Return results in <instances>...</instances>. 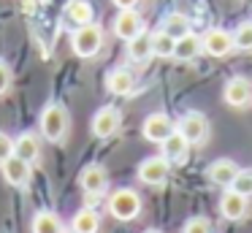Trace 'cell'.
Returning a JSON list of instances; mask_svg holds the SVG:
<instances>
[{
  "mask_svg": "<svg viewBox=\"0 0 252 233\" xmlns=\"http://www.w3.org/2000/svg\"><path fill=\"white\" fill-rule=\"evenodd\" d=\"M68 108L63 103H49V106L41 111V133L46 141H63L68 133Z\"/></svg>",
  "mask_w": 252,
  "mask_h": 233,
  "instance_id": "obj_1",
  "label": "cell"
},
{
  "mask_svg": "<svg viewBox=\"0 0 252 233\" xmlns=\"http://www.w3.org/2000/svg\"><path fill=\"white\" fill-rule=\"evenodd\" d=\"M111 3H114L120 11H125V8H136V3H138V0H111Z\"/></svg>",
  "mask_w": 252,
  "mask_h": 233,
  "instance_id": "obj_30",
  "label": "cell"
},
{
  "mask_svg": "<svg viewBox=\"0 0 252 233\" xmlns=\"http://www.w3.org/2000/svg\"><path fill=\"white\" fill-rule=\"evenodd\" d=\"M220 214L230 222L241 220L247 214V195L236 193V190H225L222 198H220Z\"/></svg>",
  "mask_w": 252,
  "mask_h": 233,
  "instance_id": "obj_13",
  "label": "cell"
},
{
  "mask_svg": "<svg viewBox=\"0 0 252 233\" xmlns=\"http://www.w3.org/2000/svg\"><path fill=\"white\" fill-rule=\"evenodd\" d=\"M147 233H160V231H147Z\"/></svg>",
  "mask_w": 252,
  "mask_h": 233,
  "instance_id": "obj_31",
  "label": "cell"
},
{
  "mask_svg": "<svg viewBox=\"0 0 252 233\" xmlns=\"http://www.w3.org/2000/svg\"><path fill=\"white\" fill-rule=\"evenodd\" d=\"M233 43H236V49L252 52V22H244V25H239V30L233 33Z\"/></svg>",
  "mask_w": 252,
  "mask_h": 233,
  "instance_id": "obj_25",
  "label": "cell"
},
{
  "mask_svg": "<svg viewBox=\"0 0 252 233\" xmlns=\"http://www.w3.org/2000/svg\"><path fill=\"white\" fill-rule=\"evenodd\" d=\"M71 46L79 57H95L100 52V46H103V30H100V25L87 22V25L76 27V33L71 38Z\"/></svg>",
  "mask_w": 252,
  "mask_h": 233,
  "instance_id": "obj_2",
  "label": "cell"
},
{
  "mask_svg": "<svg viewBox=\"0 0 252 233\" xmlns=\"http://www.w3.org/2000/svg\"><path fill=\"white\" fill-rule=\"evenodd\" d=\"M120 122H122V117H120L117 108H111V106L100 108L93 117V135H98V138H111V135L120 130Z\"/></svg>",
  "mask_w": 252,
  "mask_h": 233,
  "instance_id": "obj_8",
  "label": "cell"
},
{
  "mask_svg": "<svg viewBox=\"0 0 252 233\" xmlns=\"http://www.w3.org/2000/svg\"><path fill=\"white\" fill-rule=\"evenodd\" d=\"M11 155H14V138L0 130V163L6 160V157H11Z\"/></svg>",
  "mask_w": 252,
  "mask_h": 233,
  "instance_id": "obj_28",
  "label": "cell"
},
{
  "mask_svg": "<svg viewBox=\"0 0 252 233\" xmlns=\"http://www.w3.org/2000/svg\"><path fill=\"white\" fill-rule=\"evenodd\" d=\"M138 179L144 184H152V187L165 184V179H168V160L165 157H147L138 166Z\"/></svg>",
  "mask_w": 252,
  "mask_h": 233,
  "instance_id": "obj_7",
  "label": "cell"
},
{
  "mask_svg": "<svg viewBox=\"0 0 252 233\" xmlns=\"http://www.w3.org/2000/svg\"><path fill=\"white\" fill-rule=\"evenodd\" d=\"M14 155H19L22 160H28V163H35L41 157V141H38V135L22 133L19 138H14Z\"/></svg>",
  "mask_w": 252,
  "mask_h": 233,
  "instance_id": "obj_17",
  "label": "cell"
},
{
  "mask_svg": "<svg viewBox=\"0 0 252 233\" xmlns=\"http://www.w3.org/2000/svg\"><path fill=\"white\" fill-rule=\"evenodd\" d=\"M109 211L114 220H122V222H130L138 217V211H141V198H138L136 190H117L114 195L109 198Z\"/></svg>",
  "mask_w": 252,
  "mask_h": 233,
  "instance_id": "obj_3",
  "label": "cell"
},
{
  "mask_svg": "<svg viewBox=\"0 0 252 233\" xmlns=\"http://www.w3.org/2000/svg\"><path fill=\"white\" fill-rule=\"evenodd\" d=\"M203 49V38L192 35V33H187V35L176 38V46H174V57L182 60V63H190V60H195L198 54H201Z\"/></svg>",
  "mask_w": 252,
  "mask_h": 233,
  "instance_id": "obj_15",
  "label": "cell"
},
{
  "mask_svg": "<svg viewBox=\"0 0 252 233\" xmlns=\"http://www.w3.org/2000/svg\"><path fill=\"white\" fill-rule=\"evenodd\" d=\"M185 233H212V222L206 217H190L185 222Z\"/></svg>",
  "mask_w": 252,
  "mask_h": 233,
  "instance_id": "obj_27",
  "label": "cell"
},
{
  "mask_svg": "<svg viewBox=\"0 0 252 233\" xmlns=\"http://www.w3.org/2000/svg\"><path fill=\"white\" fill-rule=\"evenodd\" d=\"M174 46H176V38L168 35L165 30L152 33V54L155 57H174Z\"/></svg>",
  "mask_w": 252,
  "mask_h": 233,
  "instance_id": "obj_23",
  "label": "cell"
},
{
  "mask_svg": "<svg viewBox=\"0 0 252 233\" xmlns=\"http://www.w3.org/2000/svg\"><path fill=\"white\" fill-rule=\"evenodd\" d=\"M230 190H236V193H241V195L250 198L252 195V171H239L236 173V179L230 182Z\"/></svg>",
  "mask_w": 252,
  "mask_h": 233,
  "instance_id": "obj_26",
  "label": "cell"
},
{
  "mask_svg": "<svg viewBox=\"0 0 252 233\" xmlns=\"http://www.w3.org/2000/svg\"><path fill=\"white\" fill-rule=\"evenodd\" d=\"M98 228H100V217L95 214L93 209L76 211L73 220H71V231L73 233H98Z\"/></svg>",
  "mask_w": 252,
  "mask_h": 233,
  "instance_id": "obj_20",
  "label": "cell"
},
{
  "mask_svg": "<svg viewBox=\"0 0 252 233\" xmlns=\"http://www.w3.org/2000/svg\"><path fill=\"white\" fill-rule=\"evenodd\" d=\"M176 130H179L190 144H201V141H206V135H209V122H206L203 114L190 111V114L182 117V122L176 125Z\"/></svg>",
  "mask_w": 252,
  "mask_h": 233,
  "instance_id": "obj_5",
  "label": "cell"
},
{
  "mask_svg": "<svg viewBox=\"0 0 252 233\" xmlns=\"http://www.w3.org/2000/svg\"><path fill=\"white\" fill-rule=\"evenodd\" d=\"M187 146H190V141H187L179 130H174V133L163 141V157L168 163H179L187 157Z\"/></svg>",
  "mask_w": 252,
  "mask_h": 233,
  "instance_id": "obj_18",
  "label": "cell"
},
{
  "mask_svg": "<svg viewBox=\"0 0 252 233\" xmlns=\"http://www.w3.org/2000/svg\"><path fill=\"white\" fill-rule=\"evenodd\" d=\"M127 57L133 63H147L152 57V35L149 33H138L136 38L127 41Z\"/></svg>",
  "mask_w": 252,
  "mask_h": 233,
  "instance_id": "obj_19",
  "label": "cell"
},
{
  "mask_svg": "<svg viewBox=\"0 0 252 233\" xmlns=\"http://www.w3.org/2000/svg\"><path fill=\"white\" fill-rule=\"evenodd\" d=\"M0 171H3V179H6L11 187H28L30 182V163L22 160L19 155H11L0 163Z\"/></svg>",
  "mask_w": 252,
  "mask_h": 233,
  "instance_id": "obj_4",
  "label": "cell"
},
{
  "mask_svg": "<svg viewBox=\"0 0 252 233\" xmlns=\"http://www.w3.org/2000/svg\"><path fill=\"white\" fill-rule=\"evenodd\" d=\"M8 87H11V68L0 60V95H6Z\"/></svg>",
  "mask_w": 252,
  "mask_h": 233,
  "instance_id": "obj_29",
  "label": "cell"
},
{
  "mask_svg": "<svg viewBox=\"0 0 252 233\" xmlns=\"http://www.w3.org/2000/svg\"><path fill=\"white\" fill-rule=\"evenodd\" d=\"M160 30H165L168 35H174V38H182V35L190 33V22H187L185 14H171V16H165V22H163Z\"/></svg>",
  "mask_w": 252,
  "mask_h": 233,
  "instance_id": "obj_24",
  "label": "cell"
},
{
  "mask_svg": "<svg viewBox=\"0 0 252 233\" xmlns=\"http://www.w3.org/2000/svg\"><path fill=\"white\" fill-rule=\"evenodd\" d=\"M241 168L236 166L233 160H228V157H222V160H214L212 166H209V179H212L214 184H220V187H230V182L236 179V173H239Z\"/></svg>",
  "mask_w": 252,
  "mask_h": 233,
  "instance_id": "obj_14",
  "label": "cell"
},
{
  "mask_svg": "<svg viewBox=\"0 0 252 233\" xmlns=\"http://www.w3.org/2000/svg\"><path fill=\"white\" fill-rule=\"evenodd\" d=\"M106 87H109L111 95H130L133 87H136V79H133V73L127 68H117V70H111V73H109Z\"/></svg>",
  "mask_w": 252,
  "mask_h": 233,
  "instance_id": "obj_16",
  "label": "cell"
},
{
  "mask_svg": "<svg viewBox=\"0 0 252 233\" xmlns=\"http://www.w3.org/2000/svg\"><path fill=\"white\" fill-rule=\"evenodd\" d=\"M79 184L87 195H103V190L109 187V173H106L103 166H87L79 176Z\"/></svg>",
  "mask_w": 252,
  "mask_h": 233,
  "instance_id": "obj_9",
  "label": "cell"
},
{
  "mask_svg": "<svg viewBox=\"0 0 252 233\" xmlns=\"http://www.w3.org/2000/svg\"><path fill=\"white\" fill-rule=\"evenodd\" d=\"M141 130H144V138L147 141H152V144H163V141L176 130V125L171 122L165 114H149V117L144 119Z\"/></svg>",
  "mask_w": 252,
  "mask_h": 233,
  "instance_id": "obj_6",
  "label": "cell"
},
{
  "mask_svg": "<svg viewBox=\"0 0 252 233\" xmlns=\"http://www.w3.org/2000/svg\"><path fill=\"white\" fill-rule=\"evenodd\" d=\"M33 233H65L63 231V222L55 211L44 209L33 217Z\"/></svg>",
  "mask_w": 252,
  "mask_h": 233,
  "instance_id": "obj_21",
  "label": "cell"
},
{
  "mask_svg": "<svg viewBox=\"0 0 252 233\" xmlns=\"http://www.w3.org/2000/svg\"><path fill=\"white\" fill-rule=\"evenodd\" d=\"M233 35L225 30H209L206 35H203V49H206V54H212V57H225V54L233 52Z\"/></svg>",
  "mask_w": 252,
  "mask_h": 233,
  "instance_id": "obj_12",
  "label": "cell"
},
{
  "mask_svg": "<svg viewBox=\"0 0 252 233\" xmlns=\"http://www.w3.org/2000/svg\"><path fill=\"white\" fill-rule=\"evenodd\" d=\"M114 33H117V38H122V41H130V38H136L138 33H144L141 16H138L133 8L120 11V16L114 19Z\"/></svg>",
  "mask_w": 252,
  "mask_h": 233,
  "instance_id": "obj_10",
  "label": "cell"
},
{
  "mask_svg": "<svg viewBox=\"0 0 252 233\" xmlns=\"http://www.w3.org/2000/svg\"><path fill=\"white\" fill-rule=\"evenodd\" d=\"M222 98H225V103H228V106L241 108V106H247V103H250V98H252V84L247 79H241V76H236V79H230L228 84H225Z\"/></svg>",
  "mask_w": 252,
  "mask_h": 233,
  "instance_id": "obj_11",
  "label": "cell"
},
{
  "mask_svg": "<svg viewBox=\"0 0 252 233\" xmlns=\"http://www.w3.org/2000/svg\"><path fill=\"white\" fill-rule=\"evenodd\" d=\"M65 16H68V22L82 27V25H87V22H93V5H90L87 0H71V3L65 5Z\"/></svg>",
  "mask_w": 252,
  "mask_h": 233,
  "instance_id": "obj_22",
  "label": "cell"
}]
</instances>
